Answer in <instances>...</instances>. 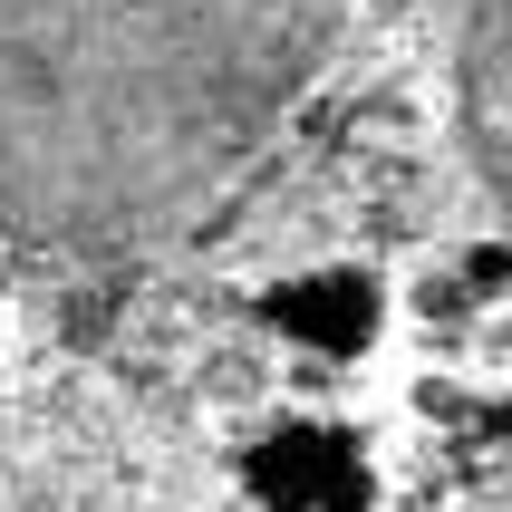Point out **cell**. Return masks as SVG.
Here are the masks:
<instances>
[{
  "instance_id": "6da1fadb",
  "label": "cell",
  "mask_w": 512,
  "mask_h": 512,
  "mask_svg": "<svg viewBox=\"0 0 512 512\" xmlns=\"http://www.w3.org/2000/svg\"><path fill=\"white\" fill-rule=\"evenodd\" d=\"M348 0H0V232L126 252L223 203Z\"/></svg>"
},
{
  "instance_id": "7a4b0ae2",
  "label": "cell",
  "mask_w": 512,
  "mask_h": 512,
  "mask_svg": "<svg viewBox=\"0 0 512 512\" xmlns=\"http://www.w3.org/2000/svg\"><path fill=\"white\" fill-rule=\"evenodd\" d=\"M464 126H474V155L493 174V203L512 213V0H474V29H464Z\"/></svg>"
}]
</instances>
